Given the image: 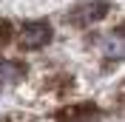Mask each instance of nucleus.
Instances as JSON below:
<instances>
[{
	"label": "nucleus",
	"mask_w": 125,
	"mask_h": 122,
	"mask_svg": "<svg viewBox=\"0 0 125 122\" xmlns=\"http://www.w3.org/2000/svg\"><path fill=\"white\" fill-rule=\"evenodd\" d=\"M108 11H111V3H105V0H100V3H83V6H77L68 14V20L74 26H80V29H85V26L100 23Z\"/></svg>",
	"instance_id": "obj_1"
},
{
	"label": "nucleus",
	"mask_w": 125,
	"mask_h": 122,
	"mask_svg": "<svg viewBox=\"0 0 125 122\" xmlns=\"http://www.w3.org/2000/svg\"><path fill=\"white\" fill-rule=\"evenodd\" d=\"M51 43V26L37 20V23H26L20 31V46L26 51H34V48H43Z\"/></svg>",
	"instance_id": "obj_2"
},
{
	"label": "nucleus",
	"mask_w": 125,
	"mask_h": 122,
	"mask_svg": "<svg viewBox=\"0 0 125 122\" xmlns=\"http://www.w3.org/2000/svg\"><path fill=\"white\" fill-rule=\"evenodd\" d=\"M100 46V54L105 57V60H119L122 57V46H125V37H122V31H111V34H105V37L97 43Z\"/></svg>",
	"instance_id": "obj_3"
},
{
	"label": "nucleus",
	"mask_w": 125,
	"mask_h": 122,
	"mask_svg": "<svg viewBox=\"0 0 125 122\" xmlns=\"http://www.w3.org/2000/svg\"><path fill=\"white\" fill-rule=\"evenodd\" d=\"M88 116H97V105H91V102H83V105L77 108H65V111H60V119L62 122H83Z\"/></svg>",
	"instance_id": "obj_4"
},
{
	"label": "nucleus",
	"mask_w": 125,
	"mask_h": 122,
	"mask_svg": "<svg viewBox=\"0 0 125 122\" xmlns=\"http://www.w3.org/2000/svg\"><path fill=\"white\" fill-rule=\"evenodd\" d=\"M23 65L14 60H0V85H6V82H17L20 77H23Z\"/></svg>",
	"instance_id": "obj_5"
},
{
	"label": "nucleus",
	"mask_w": 125,
	"mask_h": 122,
	"mask_svg": "<svg viewBox=\"0 0 125 122\" xmlns=\"http://www.w3.org/2000/svg\"><path fill=\"white\" fill-rule=\"evenodd\" d=\"M11 40V23L9 20H0V46H6Z\"/></svg>",
	"instance_id": "obj_6"
}]
</instances>
